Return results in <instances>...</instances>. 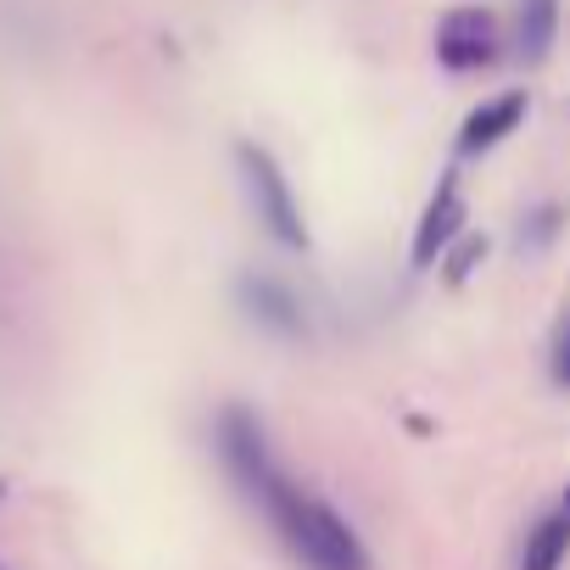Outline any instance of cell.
Masks as SVG:
<instances>
[{
    "label": "cell",
    "instance_id": "obj_5",
    "mask_svg": "<svg viewBox=\"0 0 570 570\" xmlns=\"http://www.w3.org/2000/svg\"><path fill=\"white\" fill-rule=\"evenodd\" d=\"M525 124V90H503L492 101H481L464 129H459V157H475V151H492L498 140H509L514 129Z\"/></svg>",
    "mask_w": 570,
    "mask_h": 570
},
{
    "label": "cell",
    "instance_id": "obj_7",
    "mask_svg": "<svg viewBox=\"0 0 570 570\" xmlns=\"http://www.w3.org/2000/svg\"><path fill=\"white\" fill-rule=\"evenodd\" d=\"M240 292H246V303H252V314H257L263 325H274V331H285V336H297V331H303L297 303L285 297L274 279H240Z\"/></svg>",
    "mask_w": 570,
    "mask_h": 570
},
{
    "label": "cell",
    "instance_id": "obj_10",
    "mask_svg": "<svg viewBox=\"0 0 570 570\" xmlns=\"http://www.w3.org/2000/svg\"><path fill=\"white\" fill-rule=\"evenodd\" d=\"M553 381L570 386V314L559 320V336H553Z\"/></svg>",
    "mask_w": 570,
    "mask_h": 570
},
{
    "label": "cell",
    "instance_id": "obj_2",
    "mask_svg": "<svg viewBox=\"0 0 570 570\" xmlns=\"http://www.w3.org/2000/svg\"><path fill=\"white\" fill-rule=\"evenodd\" d=\"M235 163H240V179H246V196H252L263 229H268L279 246H297V252H303V246H308V224H303V207H297L292 185H285L279 163H274L263 146H252V140L235 146Z\"/></svg>",
    "mask_w": 570,
    "mask_h": 570
},
{
    "label": "cell",
    "instance_id": "obj_9",
    "mask_svg": "<svg viewBox=\"0 0 570 570\" xmlns=\"http://www.w3.org/2000/svg\"><path fill=\"white\" fill-rule=\"evenodd\" d=\"M481 257H487V240H481V235H464V240L453 246V257H448V279H453V285H464V279L475 274V263H481Z\"/></svg>",
    "mask_w": 570,
    "mask_h": 570
},
{
    "label": "cell",
    "instance_id": "obj_4",
    "mask_svg": "<svg viewBox=\"0 0 570 570\" xmlns=\"http://www.w3.org/2000/svg\"><path fill=\"white\" fill-rule=\"evenodd\" d=\"M464 229V196H459V174H442V185L431 190V202H425V213H420V229H414V263L420 268H431L448 246H453V235Z\"/></svg>",
    "mask_w": 570,
    "mask_h": 570
},
{
    "label": "cell",
    "instance_id": "obj_3",
    "mask_svg": "<svg viewBox=\"0 0 570 570\" xmlns=\"http://www.w3.org/2000/svg\"><path fill=\"white\" fill-rule=\"evenodd\" d=\"M436 62L453 73H475L498 62V23L481 7H459L436 23Z\"/></svg>",
    "mask_w": 570,
    "mask_h": 570
},
{
    "label": "cell",
    "instance_id": "obj_6",
    "mask_svg": "<svg viewBox=\"0 0 570 570\" xmlns=\"http://www.w3.org/2000/svg\"><path fill=\"white\" fill-rule=\"evenodd\" d=\"M559 35V0H520V23H514V51L525 68H537L553 51Z\"/></svg>",
    "mask_w": 570,
    "mask_h": 570
},
{
    "label": "cell",
    "instance_id": "obj_11",
    "mask_svg": "<svg viewBox=\"0 0 570 570\" xmlns=\"http://www.w3.org/2000/svg\"><path fill=\"white\" fill-rule=\"evenodd\" d=\"M564 514H570V492H564Z\"/></svg>",
    "mask_w": 570,
    "mask_h": 570
},
{
    "label": "cell",
    "instance_id": "obj_8",
    "mask_svg": "<svg viewBox=\"0 0 570 570\" xmlns=\"http://www.w3.org/2000/svg\"><path fill=\"white\" fill-rule=\"evenodd\" d=\"M564 553H570V514H553V520H542V525L525 537L520 570H559Z\"/></svg>",
    "mask_w": 570,
    "mask_h": 570
},
{
    "label": "cell",
    "instance_id": "obj_1",
    "mask_svg": "<svg viewBox=\"0 0 570 570\" xmlns=\"http://www.w3.org/2000/svg\"><path fill=\"white\" fill-rule=\"evenodd\" d=\"M218 453H224L229 475L240 481V492L268 514V525L285 537V548H292L308 570H370V553H364L358 531L336 509H325L320 498H308L303 487H292L279 475V464L268 459L263 425L246 409H224Z\"/></svg>",
    "mask_w": 570,
    "mask_h": 570
}]
</instances>
